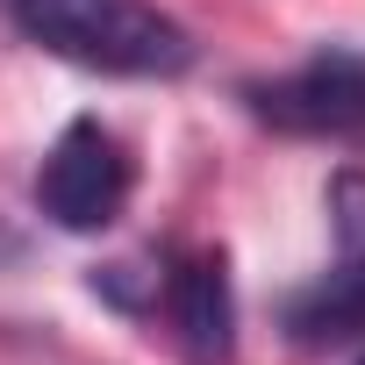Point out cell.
Listing matches in <instances>:
<instances>
[{"label": "cell", "instance_id": "obj_3", "mask_svg": "<svg viewBox=\"0 0 365 365\" xmlns=\"http://www.w3.org/2000/svg\"><path fill=\"white\" fill-rule=\"evenodd\" d=\"M258 122L287 129V136H322V143H365V51L336 43L315 51L308 65L265 79L244 93Z\"/></svg>", "mask_w": 365, "mask_h": 365}, {"label": "cell", "instance_id": "obj_6", "mask_svg": "<svg viewBox=\"0 0 365 365\" xmlns=\"http://www.w3.org/2000/svg\"><path fill=\"white\" fill-rule=\"evenodd\" d=\"M358 365H365V358H358Z\"/></svg>", "mask_w": 365, "mask_h": 365}, {"label": "cell", "instance_id": "obj_2", "mask_svg": "<svg viewBox=\"0 0 365 365\" xmlns=\"http://www.w3.org/2000/svg\"><path fill=\"white\" fill-rule=\"evenodd\" d=\"M129 187H136V165L122 150V136L93 115L65 122V136L43 150V172H36V208L72 230V237H93L108 222H122L129 208Z\"/></svg>", "mask_w": 365, "mask_h": 365}, {"label": "cell", "instance_id": "obj_4", "mask_svg": "<svg viewBox=\"0 0 365 365\" xmlns=\"http://www.w3.org/2000/svg\"><path fill=\"white\" fill-rule=\"evenodd\" d=\"M165 322L201 365H222L237 351V301H230V272L215 251H187L165 265Z\"/></svg>", "mask_w": 365, "mask_h": 365}, {"label": "cell", "instance_id": "obj_1", "mask_svg": "<svg viewBox=\"0 0 365 365\" xmlns=\"http://www.w3.org/2000/svg\"><path fill=\"white\" fill-rule=\"evenodd\" d=\"M8 15L36 51H51L79 72L179 79L194 65V36L150 0H8Z\"/></svg>", "mask_w": 365, "mask_h": 365}, {"label": "cell", "instance_id": "obj_5", "mask_svg": "<svg viewBox=\"0 0 365 365\" xmlns=\"http://www.w3.org/2000/svg\"><path fill=\"white\" fill-rule=\"evenodd\" d=\"M287 329H294V344H308V351L344 344V336L365 329V244H344L336 272H322V279L287 308Z\"/></svg>", "mask_w": 365, "mask_h": 365}]
</instances>
